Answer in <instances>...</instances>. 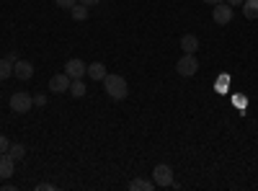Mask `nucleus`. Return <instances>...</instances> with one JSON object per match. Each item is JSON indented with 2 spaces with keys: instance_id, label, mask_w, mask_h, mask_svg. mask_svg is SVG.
Listing matches in <instances>:
<instances>
[{
  "instance_id": "obj_24",
  "label": "nucleus",
  "mask_w": 258,
  "mask_h": 191,
  "mask_svg": "<svg viewBox=\"0 0 258 191\" xmlns=\"http://www.w3.org/2000/svg\"><path fill=\"white\" fill-rule=\"evenodd\" d=\"M6 59H8V62H13V65H16V62H18V52H16V49H13V52H11V54H8V57H6Z\"/></svg>"
},
{
  "instance_id": "obj_7",
  "label": "nucleus",
  "mask_w": 258,
  "mask_h": 191,
  "mask_svg": "<svg viewBox=\"0 0 258 191\" xmlns=\"http://www.w3.org/2000/svg\"><path fill=\"white\" fill-rule=\"evenodd\" d=\"M70 75L68 73H57V75H52L49 78V91L52 93H68L70 91Z\"/></svg>"
},
{
  "instance_id": "obj_5",
  "label": "nucleus",
  "mask_w": 258,
  "mask_h": 191,
  "mask_svg": "<svg viewBox=\"0 0 258 191\" xmlns=\"http://www.w3.org/2000/svg\"><path fill=\"white\" fill-rule=\"evenodd\" d=\"M64 73L70 75V80H83V78H85V73H88V65H85L83 59L73 57V59L64 62Z\"/></svg>"
},
{
  "instance_id": "obj_13",
  "label": "nucleus",
  "mask_w": 258,
  "mask_h": 191,
  "mask_svg": "<svg viewBox=\"0 0 258 191\" xmlns=\"http://www.w3.org/2000/svg\"><path fill=\"white\" fill-rule=\"evenodd\" d=\"M240 8H243V16H245V18H250V21L258 18V0H245Z\"/></svg>"
},
{
  "instance_id": "obj_15",
  "label": "nucleus",
  "mask_w": 258,
  "mask_h": 191,
  "mask_svg": "<svg viewBox=\"0 0 258 191\" xmlns=\"http://www.w3.org/2000/svg\"><path fill=\"white\" fill-rule=\"evenodd\" d=\"M68 93H70L73 98H83V96H85V83H83V80H73Z\"/></svg>"
},
{
  "instance_id": "obj_2",
  "label": "nucleus",
  "mask_w": 258,
  "mask_h": 191,
  "mask_svg": "<svg viewBox=\"0 0 258 191\" xmlns=\"http://www.w3.org/2000/svg\"><path fill=\"white\" fill-rule=\"evenodd\" d=\"M34 109V96H29L26 91H16L11 96V111L16 114H29Z\"/></svg>"
},
{
  "instance_id": "obj_23",
  "label": "nucleus",
  "mask_w": 258,
  "mask_h": 191,
  "mask_svg": "<svg viewBox=\"0 0 258 191\" xmlns=\"http://www.w3.org/2000/svg\"><path fill=\"white\" fill-rule=\"evenodd\" d=\"M78 3H83V6H88V8H91V6H98L101 0H78Z\"/></svg>"
},
{
  "instance_id": "obj_21",
  "label": "nucleus",
  "mask_w": 258,
  "mask_h": 191,
  "mask_svg": "<svg viewBox=\"0 0 258 191\" xmlns=\"http://www.w3.org/2000/svg\"><path fill=\"white\" fill-rule=\"evenodd\" d=\"M34 106H47V96L44 93H36L34 96Z\"/></svg>"
},
{
  "instance_id": "obj_3",
  "label": "nucleus",
  "mask_w": 258,
  "mask_h": 191,
  "mask_svg": "<svg viewBox=\"0 0 258 191\" xmlns=\"http://www.w3.org/2000/svg\"><path fill=\"white\" fill-rule=\"evenodd\" d=\"M176 70H178L181 78H194V75L199 73V59L194 57V54H183V57L176 62Z\"/></svg>"
},
{
  "instance_id": "obj_6",
  "label": "nucleus",
  "mask_w": 258,
  "mask_h": 191,
  "mask_svg": "<svg viewBox=\"0 0 258 191\" xmlns=\"http://www.w3.org/2000/svg\"><path fill=\"white\" fill-rule=\"evenodd\" d=\"M212 21L217 26H227L230 21H232V8L227 3H217V6H212Z\"/></svg>"
},
{
  "instance_id": "obj_25",
  "label": "nucleus",
  "mask_w": 258,
  "mask_h": 191,
  "mask_svg": "<svg viewBox=\"0 0 258 191\" xmlns=\"http://www.w3.org/2000/svg\"><path fill=\"white\" fill-rule=\"evenodd\" d=\"M207 6H217V3H225V0H204Z\"/></svg>"
},
{
  "instance_id": "obj_9",
  "label": "nucleus",
  "mask_w": 258,
  "mask_h": 191,
  "mask_svg": "<svg viewBox=\"0 0 258 191\" xmlns=\"http://www.w3.org/2000/svg\"><path fill=\"white\" fill-rule=\"evenodd\" d=\"M13 75L18 80H31L34 78V65H31V62H26V59H18L16 65H13Z\"/></svg>"
},
{
  "instance_id": "obj_14",
  "label": "nucleus",
  "mask_w": 258,
  "mask_h": 191,
  "mask_svg": "<svg viewBox=\"0 0 258 191\" xmlns=\"http://www.w3.org/2000/svg\"><path fill=\"white\" fill-rule=\"evenodd\" d=\"M8 155L18 163V160H24V158H26V147L16 142V145H11V147H8Z\"/></svg>"
},
{
  "instance_id": "obj_19",
  "label": "nucleus",
  "mask_w": 258,
  "mask_h": 191,
  "mask_svg": "<svg viewBox=\"0 0 258 191\" xmlns=\"http://www.w3.org/2000/svg\"><path fill=\"white\" fill-rule=\"evenodd\" d=\"M54 3H57L59 8H68V11H70V8H73V6L78 3V0H54Z\"/></svg>"
},
{
  "instance_id": "obj_18",
  "label": "nucleus",
  "mask_w": 258,
  "mask_h": 191,
  "mask_svg": "<svg viewBox=\"0 0 258 191\" xmlns=\"http://www.w3.org/2000/svg\"><path fill=\"white\" fill-rule=\"evenodd\" d=\"M34 188H36V191H54L57 186H54V183H49V181H41V183H36Z\"/></svg>"
},
{
  "instance_id": "obj_20",
  "label": "nucleus",
  "mask_w": 258,
  "mask_h": 191,
  "mask_svg": "<svg viewBox=\"0 0 258 191\" xmlns=\"http://www.w3.org/2000/svg\"><path fill=\"white\" fill-rule=\"evenodd\" d=\"M8 147H11L8 137H6V135H0V153H8Z\"/></svg>"
},
{
  "instance_id": "obj_22",
  "label": "nucleus",
  "mask_w": 258,
  "mask_h": 191,
  "mask_svg": "<svg viewBox=\"0 0 258 191\" xmlns=\"http://www.w3.org/2000/svg\"><path fill=\"white\" fill-rule=\"evenodd\" d=\"M225 3H227L230 8H240V6L245 3V0H225Z\"/></svg>"
},
{
  "instance_id": "obj_4",
  "label": "nucleus",
  "mask_w": 258,
  "mask_h": 191,
  "mask_svg": "<svg viewBox=\"0 0 258 191\" xmlns=\"http://www.w3.org/2000/svg\"><path fill=\"white\" fill-rule=\"evenodd\" d=\"M153 181H155V186H173V171H170V165H165V163H160V165H155L153 168Z\"/></svg>"
},
{
  "instance_id": "obj_11",
  "label": "nucleus",
  "mask_w": 258,
  "mask_h": 191,
  "mask_svg": "<svg viewBox=\"0 0 258 191\" xmlns=\"http://www.w3.org/2000/svg\"><path fill=\"white\" fill-rule=\"evenodd\" d=\"M85 75H88L91 80H103L106 78V65H103V62H91Z\"/></svg>"
},
{
  "instance_id": "obj_8",
  "label": "nucleus",
  "mask_w": 258,
  "mask_h": 191,
  "mask_svg": "<svg viewBox=\"0 0 258 191\" xmlns=\"http://www.w3.org/2000/svg\"><path fill=\"white\" fill-rule=\"evenodd\" d=\"M13 173H16V160L8 153H0V178L8 181Z\"/></svg>"
},
{
  "instance_id": "obj_1",
  "label": "nucleus",
  "mask_w": 258,
  "mask_h": 191,
  "mask_svg": "<svg viewBox=\"0 0 258 191\" xmlns=\"http://www.w3.org/2000/svg\"><path fill=\"white\" fill-rule=\"evenodd\" d=\"M101 83H103L106 96L114 98V101H124L126 93H129V86H126V80H124L121 75H109V73H106V78H103Z\"/></svg>"
},
{
  "instance_id": "obj_17",
  "label": "nucleus",
  "mask_w": 258,
  "mask_h": 191,
  "mask_svg": "<svg viewBox=\"0 0 258 191\" xmlns=\"http://www.w3.org/2000/svg\"><path fill=\"white\" fill-rule=\"evenodd\" d=\"M11 75H13V62L0 59V80H8Z\"/></svg>"
},
{
  "instance_id": "obj_10",
  "label": "nucleus",
  "mask_w": 258,
  "mask_h": 191,
  "mask_svg": "<svg viewBox=\"0 0 258 191\" xmlns=\"http://www.w3.org/2000/svg\"><path fill=\"white\" fill-rule=\"evenodd\" d=\"M181 49H183V54H197V49H199V36H197V34H183V36H181Z\"/></svg>"
},
{
  "instance_id": "obj_16",
  "label": "nucleus",
  "mask_w": 258,
  "mask_h": 191,
  "mask_svg": "<svg viewBox=\"0 0 258 191\" xmlns=\"http://www.w3.org/2000/svg\"><path fill=\"white\" fill-rule=\"evenodd\" d=\"M70 13H73V18H75V21H85V18H88V6L75 3V6L70 8Z\"/></svg>"
},
{
  "instance_id": "obj_12",
  "label": "nucleus",
  "mask_w": 258,
  "mask_h": 191,
  "mask_svg": "<svg viewBox=\"0 0 258 191\" xmlns=\"http://www.w3.org/2000/svg\"><path fill=\"white\" fill-rule=\"evenodd\" d=\"M155 181H145V178H132L129 181V191H153Z\"/></svg>"
}]
</instances>
